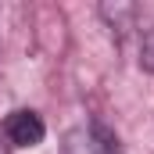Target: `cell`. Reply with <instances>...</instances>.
<instances>
[{
    "label": "cell",
    "mask_w": 154,
    "mask_h": 154,
    "mask_svg": "<svg viewBox=\"0 0 154 154\" xmlns=\"http://www.w3.org/2000/svg\"><path fill=\"white\" fill-rule=\"evenodd\" d=\"M100 14L111 22V29L125 32V29L133 25V18H136V7H133V4H115V7H111V4H104V7H100Z\"/></svg>",
    "instance_id": "cell-3"
},
{
    "label": "cell",
    "mask_w": 154,
    "mask_h": 154,
    "mask_svg": "<svg viewBox=\"0 0 154 154\" xmlns=\"http://www.w3.org/2000/svg\"><path fill=\"white\" fill-rule=\"evenodd\" d=\"M65 154H118V140L104 125H79L65 136Z\"/></svg>",
    "instance_id": "cell-1"
},
{
    "label": "cell",
    "mask_w": 154,
    "mask_h": 154,
    "mask_svg": "<svg viewBox=\"0 0 154 154\" xmlns=\"http://www.w3.org/2000/svg\"><path fill=\"white\" fill-rule=\"evenodd\" d=\"M0 154H11V147H7V140H4V133H0Z\"/></svg>",
    "instance_id": "cell-5"
},
{
    "label": "cell",
    "mask_w": 154,
    "mask_h": 154,
    "mask_svg": "<svg viewBox=\"0 0 154 154\" xmlns=\"http://www.w3.org/2000/svg\"><path fill=\"white\" fill-rule=\"evenodd\" d=\"M140 65L147 72H154V22L140 32Z\"/></svg>",
    "instance_id": "cell-4"
},
{
    "label": "cell",
    "mask_w": 154,
    "mask_h": 154,
    "mask_svg": "<svg viewBox=\"0 0 154 154\" xmlns=\"http://www.w3.org/2000/svg\"><path fill=\"white\" fill-rule=\"evenodd\" d=\"M47 136V125L36 111L22 108V111H11L7 122H4V140L14 143V147H36L39 140Z\"/></svg>",
    "instance_id": "cell-2"
}]
</instances>
